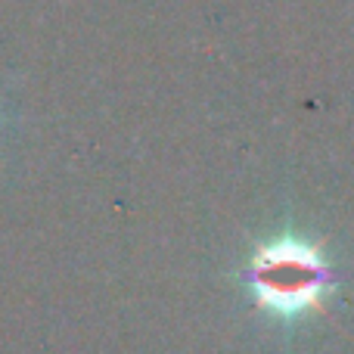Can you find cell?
Instances as JSON below:
<instances>
[{
	"instance_id": "1",
	"label": "cell",
	"mask_w": 354,
	"mask_h": 354,
	"mask_svg": "<svg viewBox=\"0 0 354 354\" xmlns=\"http://www.w3.org/2000/svg\"><path fill=\"white\" fill-rule=\"evenodd\" d=\"M330 264L311 243L283 236L261 245L249 264V286L261 308L299 317L324 305L330 292Z\"/></svg>"
}]
</instances>
